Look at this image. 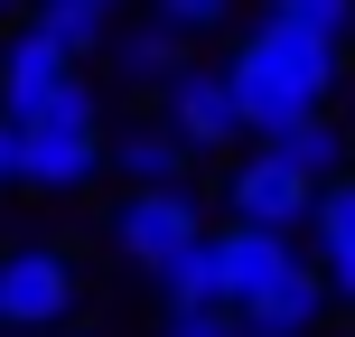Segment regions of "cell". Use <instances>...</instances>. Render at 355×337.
Returning <instances> with one entry per match:
<instances>
[{"label": "cell", "mask_w": 355, "mask_h": 337, "mask_svg": "<svg viewBox=\"0 0 355 337\" xmlns=\"http://www.w3.org/2000/svg\"><path fill=\"white\" fill-rule=\"evenodd\" d=\"M225 75L243 94V131H271V122H300V113H327V94L346 85V38H318L300 19H262Z\"/></svg>", "instance_id": "cell-1"}, {"label": "cell", "mask_w": 355, "mask_h": 337, "mask_svg": "<svg viewBox=\"0 0 355 337\" xmlns=\"http://www.w3.org/2000/svg\"><path fill=\"white\" fill-rule=\"evenodd\" d=\"M85 178H103V104L85 94V75H66L37 113H19V188L75 197Z\"/></svg>", "instance_id": "cell-2"}, {"label": "cell", "mask_w": 355, "mask_h": 337, "mask_svg": "<svg viewBox=\"0 0 355 337\" xmlns=\"http://www.w3.org/2000/svg\"><path fill=\"white\" fill-rule=\"evenodd\" d=\"M187 244H206V206H196L187 188H131L122 206H112V253H122L131 272H150V281H159Z\"/></svg>", "instance_id": "cell-3"}, {"label": "cell", "mask_w": 355, "mask_h": 337, "mask_svg": "<svg viewBox=\"0 0 355 337\" xmlns=\"http://www.w3.org/2000/svg\"><path fill=\"white\" fill-rule=\"evenodd\" d=\"M75 263H66V244H19L10 263H0V328L10 337H56L75 319Z\"/></svg>", "instance_id": "cell-4"}, {"label": "cell", "mask_w": 355, "mask_h": 337, "mask_svg": "<svg viewBox=\"0 0 355 337\" xmlns=\"http://www.w3.org/2000/svg\"><path fill=\"white\" fill-rule=\"evenodd\" d=\"M159 94H168V131L187 150H234L243 141V94H234L225 66H178Z\"/></svg>", "instance_id": "cell-5"}, {"label": "cell", "mask_w": 355, "mask_h": 337, "mask_svg": "<svg viewBox=\"0 0 355 337\" xmlns=\"http://www.w3.org/2000/svg\"><path fill=\"white\" fill-rule=\"evenodd\" d=\"M309 178L290 169V160H271V150H252V160H234L225 169V215H243V225H309Z\"/></svg>", "instance_id": "cell-6"}, {"label": "cell", "mask_w": 355, "mask_h": 337, "mask_svg": "<svg viewBox=\"0 0 355 337\" xmlns=\"http://www.w3.org/2000/svg\"><path fill=\"white\" fill-rule=\"evenodd\" d=\"M290 263H300V244H290L281 225H243V215H225V234H215V281H225L234 309H243L262 281H281Z\"/></svg>", "instance_id": "cell-7"}, {"label": "cell", "mask_w": 355, "mask_h": 337, "mask_svg": "<svg viewBox=\"0 0 355 337\" xmlns=\"http://www.w3.org/2000/svg\"><path fill=\"white\" fill-rule=\"evenodd\" d=\"M234 319H243L252 337H309V328L327 319V272H309V263H290L281 281H262V290H252L243 309H234Z\"/></svg>", "instance_id": "cell-8"}, {"label": "cell", "mask_w": 355, "mask_h": 337, "mask_svg": "<svg viewBox=\"0 0 355 337\" xmlns=\"http://www.w3.org/2000/svg\"><path fill=\"white\" fill-rule=\"evenodd\" d=\"M66 75H75L66 47H47L37 28H19L10 47H0V113H10V122H19V113H37L56 85H66Z\"/></svg>", "instance_id": "cell-9"}, {"label": "cell", "mask_w": 355, "mask_h": 337, "mask_svg": "<svg viewBox=\"0 0 355 337\" xmlns=\"http://www.w3.org/2000/svg\"><path fill=\"white\" fill-rule=\"evenodd\" d=\"M262 150H271V160H290V169L309 178V188H327V178L346 169V131L327 122V113H300V122H271V131H262Z\"/></svg>", "instance_id": "cell-10"}, {"label": "cell", "mask_w": 355, "mask_h": 337, "mask_svg": "<svg viewBox=\"0 0 355 337\" xmlns=\"http://www.w3.org/2000/svg\"><path fill=\"white\" fill-rule=\"evenodd\" d=\"M103 160L122 169L131 188H187V141H178V131H159V122H131Z\"/></svg>", "instance_id": "cell-11"}, {"label": "cell", "mask_w": 355, "mask_h": 337, "mask_svg": "<svg viewBox=\"0 0 355 337\" xmlns=\"http://www.w3.org/2000/svg\"><path fill=\"white\" fill-rule=\"evenodd\" d=\"M178 66H187V38H178L168 19H141V28L122 38V75L131 85H168Z\"/></svg>", "instance_id": "cell-12"}, {"label": "cell", "mask_w": 355, "mask_h": 337, "mask_svg": "<svg viewBox=\"0 0 355 337\" xmlns=\"http://www.w3.org/2000/svg\"><path fill=\"white\" fill-rule=\"evenodd\" d=\"M159 300L168 309H196V300H225V281H215V234H206V244H187V253H178V263L159 272ZM234 309V300H225Z\"/></svg>", "instance_id": "cell-13"}, {"label": "cell", "mask_w": 355, "mask_h": 337, "mask_svg": "<svg viewBox=\"0 0 355 337\" xmlns=\"http://www.w3.org/2000/svg\"><path fill=\"white\" fill-rule=\"evenodd\" d=\"M309 234H318V253H346L355 244V169H337L318 197H309Z\"/></svg>", "instance_id": "cell-14"}, {"label": "cell", "mask_w": 355, "mask_h": 337, "mask_svg": "<svg viewBox=\"0 0 355 337\" xmlns=\"http://www.w3.org/2000/svg\"><path fill=\"white\" fill-rule=\"evenodd\" d=\"M47 47H66V56H94L103 47V10H75V0H37V19H28Z\"/></svg>", "instance_id": "cell-15"}, {"label": "cell", "mask_w": 355, "mask_h": 337, "mask_svg": "<svg viewBox=\"0 0 355 337\" xmlns=\"http://www.w3.org/2000/svg\"><path fill=\"white\" fill-rule=\"evenodd\" d=\"M150 19H168L178 38H206V28L234 19V0H150Z\"/></svg>", "instance_id": "cell-16"}, {"label": "cell", "mask_w": 355, "mask_h": 337, "mask_svg": "<svg viewBox=\"0 0 355 337\" xmlns=\"http://www.w3.org/2000/svg\"><path fill=\"white\" fill-rule=\"evenodd\" d=\"M271 19H300V28H318V38H346L355 0H271Z\"/></svg>", "instance_id": "cell-17"}, {"label": "cell", "mask_w": 355, "mask_h": 337, "mask_svg": "<svg viewBox=\"0 0 355 337\" xmlns=\"http://www.w3.org/2000/svg\"><path fill=\"white\" fill-rule=\"evenodd\" d=\"M159 337H243V319H234L225 300H196V309H168Z\"/></svg>", "instance_id": "cell-18"}, {"label": "cell", "mask_w": 355, "mask_h": 337, "mask_svg": "<svg viewBox=\"0 0 355 337\" xmlns=\"http://www.w3.org/2000/svg\"><path fill=\"white\" fill-rule=\"evenodd\" d=\"M327 300H355V244L327 253Z\"/></svg>", "instance_id": "cell-19"}, {"label": "cell", "mask_w": 355, "mask_h": 337, "mask_svg": "<svg viewBox=\"0 0 355 337\" xmlns=\"http://www.w3.org/2000/svg\"><path fill=\"white\" fill-rule=\"evenodd\" d=\"M0 188H19V122L0 113Z\"/></svg>", "instance_id": "cell-20"}, {"label": "cell", "mask_w": 355, "mask_h": 337, "mask_svg": "<svg viewBox=\"0 0 355 337\" xmlns=\"http://www.w3.org/2000/svg\"><path fill=\"white\" fill-rule=\"evenodd\" d=\"M75 10H112V0H75Z\"/></svg>", "instance_id": "cell-21"}, {"label": "cell", "mask_w": 355, "mask_h": 337, "mask_svg": "<svg viewBox=\"0 0 355 337\" xmlns=\"http://www.w3.org/2000/svg\"><path fill=\"white\" fill-rule=\"evenodd\" d=\"M346 169H355V131H346Z\"/></svg>", "instance_id": "cell-22"}, {"label": "cell", "mask_w": 355, "mask_h": 337, "mask_svg": "<svg viewBox=\"0 0 355 337\" xmlns=\"http://www.w3.org/2000/svg\"><path fill=\"white\" fill-rule=\"evenodd\" d=\"M243 337H252V328H243Z\"/></svg>", "instance_id": "cell-23"}]
</instances>
